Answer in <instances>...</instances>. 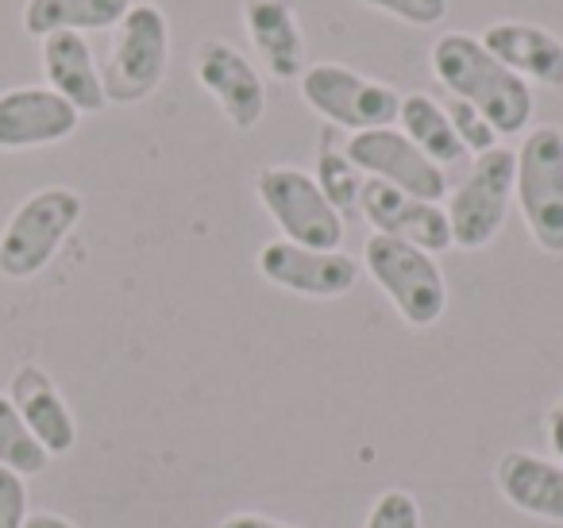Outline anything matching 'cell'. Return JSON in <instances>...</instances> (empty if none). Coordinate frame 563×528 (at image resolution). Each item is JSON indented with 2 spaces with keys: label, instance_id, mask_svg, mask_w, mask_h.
Returning a JSON list of instances; mask_svg holds the SVG:
<instances>
[{
  "label": "cell",
  "instance_id": "6da1fadb",
  "mask_svg": "<svg viewBox=\"0 0 563 528\" xmlns=\"http://www.w3.org/2000/svg\"><path fill=\"white\" fill-rule=\"evenodd\" d=\"M429 63L440 86H444L455 101L483 112L501 140H506V135L529 132L532 109H537L532 86L525 78H517L514 70H506L475 35H467V32L440 35L429 51Z\"/></svg>",
  "mask_w": 563,
  "mask_h": 528
},
{
  "label": "cell",
  "instance_id": "7a4b0ae2",
  "mask_svg": "<svg viewBox=\"0 0 563 528\" xmlns=\"http://www.w3.org/2000/svg\"><path fill=\"white\" fill-rule=\"evenodd\" d=\"M81 209H86L81 194H74L70 186L35 189L0 232V274L12 282H27L47 271L66 235L78 228Z\"/></svg>",
  "mask_w": 563,
  "mask_h": 528
},
{
  "label": "cell",
  "instance_id": "3957f363",
  "mask_svg": "<svg viewBox=\"0 0 563 528\" xmlns=\"http://www.w3.org/2000/svg\"><path fill=\"white\" fill-rule=\"evenodd\" d=\"M514 155V201L525 228L544 255H563V128H529Z\"/></svg>",
  "mask_w": 563,
  "mask_h": 528
},
{
  "label": "cell",
  "instance_id": "277c9868",
  "mask_svg": "<svg viewBox=\"0 0 563 528\" xmlns=\"http://www.w3.org/2000/svg\"><path fill=\"white\" fill-rule=\"evenodd\" d=\"M170 66V24L158 4H132L117 24L109 63L101 70L104 101L140 105L163 86Z\"/></svg>",
  "mask_w": 563,
  "mask_h": 528
},
{
  "label": "cell",
  "instance_id": "5b68a950",
  "mask_svg": "<svg viewBox=\"0 0 563 528\" xmlns=\"http://www.w3.org/2000/svg\"><path fill=\"white\" fill-rule=\"evenodd\" d=\"M363 271L390 297V305L409 328H432L444 317L448 282L429 251L375 232L363 248Z\"/></svg>",
  "mask_w": 563,
  "mask_h": 528
},
{
  "label": "cell",
  "instance_id": "8992f818",
  "mask_svg": "<svg viewBox=\"0 0 563 528\" xmlns=\"http://www.w3.org/2000/svg\"><path fill=\"white\" fill-rule=\"evenodd\" d=\"M514 174L517 155L509 147H494L475 158L467 178L448 197V228H452V248L483 251L498 240L506 228L509 205H514Z\"/></svg>",
  "mask_w": 563,
  "mask_h": 528
},
{
  "label": "cell",
  "instance_id": "52a82bcc",
  "mask_svg": "<svg viewBox=\"0 0 563 528\" xmlns=\"http://www.w3.org/2000/svg\"><path fill=\"white\" fill-rule=\"evenodd\" d=\"M301 97L317 117L329 120V128L340 132H371V128L398 124L401 94L386 81H375L367 74H355L352 66L317 63L301 74Z\"/></svg>",
  "mask_w": 563,
  "mask_h": 528
},
{
  "label": "cell",
  "instance_id": "ba28073f",
  "mask_svg": "<svg viewBox=\"0 0 563 528\" xmlns=\"http://www.w3.org/2000/svg\"><path fill=\"white\" fill-rule=\"evenodd\" d=\"M255 194L278 224L282 240L317 251H340L344 217L332 209L309 170H301V166H266V170H258Z\"/></svg>",
  "mask_w": 563,
  "mask_h": 528
},
{
  "label": "cell",
  "instance_id": "9c48e42d",
  "mask_svg": "<svg viewBox=\"0 0 563 528\" xmlns=\"http://www.w3.org/2000/svg\"><path fill=\"white\" fill-rule=\"evenodd\" d=\"M255 266L271 286L290 289L298 297H313V301H336V297L352 294L363 274V266L344 251H317L290 240L263 243Z\"/></svg>",
  "mask_w": 563,
  "mask_h": 528
},
{
  "label": "cell",
  "instance_id": "30bf717a",
  "mask_svg": "<svg viewBox=\"0 0 563 528\" xmlns=\"http://www.w3.org/2000/svg\"><path fill=\"white\" fill-rule=\"evenodd\" d=\"M347 158L363 170V178L386 182V186L401 189L421 201H444L448 174L437 163L421 155L413 143L406 140L401 128H371V132H355L344 143Z\"/></svg>",
  "mask_w": 563,
  "mask_h": 528
},
{
  "label": "cell",
  "instance_id": "8fae6325",
  "mask_svg": "<svg viewBox=\"0 0 563 528\" xmlns=\"http://www.w3.org/2000/svg\"><path fill=\"white\" fill-rule=\"evenodd\" d=\"M194 78L235 132H251L266 112V86L243 51L228 40H201L194 51Z\"/></svg>",
  "mask_w": 563,
  "mask_h": 528
},
{
  "label": "cell",
  "instance_id": "7c38bea8",
  "mask_svg": "<svg viewBox=\"0 0 563 528\" xmlns=\"http://www.w3.org/2000/svg\"><path fill=\"white\" fill-rule=\"evenodd\" d=\"M360 217L375 228L378 235L413 243V248L440 255L452 248V228H448V212L437 201H421L401 189L386 186V182L367 178L360 194Z\"/></svg>",
  "mask_w": 563,
  "mask_h": 528
},
{
  "label": "cell",
  "instance_id": "4fadbf2b",
  "mask_svg": "<svg viewBox=\"0 0 563 528\" xmlns=\"http://www.w3.org/2000/svg\"><path fill=\"white\" fill-rule=\"evenodd\" d=\"M81 112L47 86H16L0 94V151H32L78 132Z\"/></svg>",
  "mask_w": 563,
  "mask_h": 528
},
{
  "label": "cell",
  "instance_id": "5bb4252c",
  "mask_svg": "<svg viewBox=\"0 0 563 528\" xmlns=\"http://www.w3.org/2000/svg\"><path fill=\"white\" fill-rule=\"evenodd\" d=\"M243 28L274 81H298L306 74V35L294 0H243Z\"/></svg>",
  "mask_w": 563,
  "mask_h": 528
},
{
  "label": "cell",
  "instance_id": "9a60e30c",
  "mask_svg": "<svg viewBox=\"0 0 563 528\" xmlns=\"http://www.w3.org/2000/svg\"><path fill=\"white\" fill-rule=\"evenodd\" d=\"M478 43L529 86L532 81L548 89L563 86V40L548 28L525 24V20H498L478 35Z\"/></svg>",
  "mask_w": 563,
  "mask_h": 528
},
{
  "label": "cell",
  "instance_id": "2e32d148",
  "mask_svg": "<svg viewBox=\"0 0 563 528\" xmlns=\"http://www.w3.org/2000/svg\"><path fill=\"white\" fill-rule=\"evenodd\" d=\"M9 397L20 409V417H24V425L32 428V436L43 443L47 455H66V451L74 448V440H78L74 413L43 366H35V363L16 366Z\"/></svg>",
  "mask_w": 563,
  "mask_h": 528
},
{
  "label": "cell",
  "instance_id": "e0dca14e",
  "mask_svg": "<svg viewBox=\"0 0 563 528\" xmlns=\"http://www.w3.org/2000/svg\"><path fill=\"white\" fill-rule=\"evenodd\" d=\"M40 43H43L40 58H43L47 89H55L63 101H70L81 117H86V112H101L109 101H104L101 70H97L93 47L86 43V35L55 32Z\"/></svg>",
  "mask_w": 563,
  "mask_h": 528
},
{
  "label": "cell",
  "instance_id": "ac0fdd59",
  "mask_svg": "<svg viewBox=\"0 0 563 528\" xmlns=\"http://www.w3.org/2000/svg\"><path fill=\"white\" fill-rule=\"evenodd\" d=\"M494 479L514 509L563 525V463L540 459L532 451H506Z\"/></svg>",
  "mask_w": 563,
  "mask_h": 528
},
{
  "label": "cell",
  "instance_id": "d6986e66",
  "mask_svg": "<svg viewBox=\"0 0 563 528\" xmlns=\"http://www.w3.org/2000/svg\"><path fill=\"white\" fill-rule=\"evenodd\" d=\"M132 0H27L24 32L47 40L55 32H109L128 16Z\"/></svg>",
  "mask_w": 563,
  "mask_h": 528
},
{
  "label": "cell",
  "instance_id": "ffe728a7",
  "mask_svg": "<svg viewBox=\"0 0 563 528\" xmlns=\"http://www.w3.org/2000/svg\"><path fill=\"white\" fill-rule=\"evenodd\" d=\"M398 124H401V132H406V140L413 143L429 163H437L440 170H452V166L467 163V147H463L460 135H455L444 105H437L429 94L401 97Z\"/></svg>",
  "mask_w": 563,
  "mask_h": 528
},
{
  "label": "cell",
  "instance_id": "44dd1931",
  "mask_svg": "<svg viewBox=\"0 0 563 528\" xmlns=\"http://www.w3.org/2000/svg\"><path fill=\"white\" fill-rule=\"evenodd\" d=\"M340 128H329L321 135V151H317V186L329 197V205L340 217H355L360 212V194H363V170L347 158L344 143H340Z\"/></svg>",
  "mask_w": 563,
  "mask_h": 528
},
{
  "label": "cell",
  "instance_id": "7402d4cb",
  "mask_svg": "<svg viewBox=\"0 0 563 528\" xmlns=\"http://www.w3.org/2000/svg\"><path fill=\"white\" fill-rule=\"evenodd\" d=\"M51 463V455L43 451V443L32 436V428L24 425L20 409L12 405L9 394H0V466L16 471L20 479L43 474Z\"/></svg>",
  "mask_w": 563,
  "mask_h": 528
},
{
  "label": "cell",
  "instance_id": "603a6c76",
  "mask_svg": "<svg viewBox=\"0 0 563 528\" xmlns=\"http://www.w3.org/2000/svg\"><path fill=\"white\" fill-rule=\"evenodd\" d=\"M444 112H448V120H452V128H455V135H460V143L467 147V155H486V151H494V147H501V135L494 132V124L483 117L478 109H471V105H463V101H448L444 105Z\"/></svg>",
  "mask_w": 563,
  "mask_h": 528
},
{
  "label": "cell",
  "instance_id": "cb8c5ba5",
  "mask_svg": "<svg viewBox=\"0 0 563 528\" xmlns=\"http://www.w3.org/2000/svg\"><path fill=\"white\" fill-rule=\"evenodd\" d=\"M363 528H421V505L406 490H383L371 505Z\"/></svg>",
  "mask_w": 563,
  "mask_h": 528
},
{
  "label": "cell",
  "instance_id": "d4e9b609",
  "mask_svg": "<svg viewBox=\"0 0 563 528\" xmlns=\"http://www.w3.org/2000/svg\"><path fill=\"white\" fill-rule=\"evenodd\" d=\"M360 4L378 9V12H390L394 20L413 24V28H432L448 16V0H360Z\"/></svg>",
  "mask_w": 563,
  "mask_h": 528
},
{
  "label": "cell",
  "instance_id": "484cf974",
  "mask_svg": "<svg viewBox=\"0 0 563 528\" xmlns=\"http://www.w3.org/2000/svg\"><path fill=\"white\" fill-rule=\"evenodd\" d=\"M27 520V479L0 466V528H24Z\"/></svg>",
  "mask_w": 563,
  "mask_h": 528
},
{
  "label": "cell",
  "instance_id": "4316f807",
  "mask_svg": "<svg viewBox=\"0 0 563 528\" xmlns=\"http://www.w3.org/2000/svg\"><path fill=\"white\" fill-rule=\"evenodd\" d=\"M220 528H298V525H282V520L263 517V513H232V517L220 520Z\"/></svg>",
  "mask_w": 563,
  "mask_h": 528
},
{
  "label": "cell",
  "instance_id": "83f0119b",
  "mask_svg": "<svg viewBox=\"0 0 563 528\" xmlns=\"http://www.w3.org/2000/svg\"><path fill=\"white\" fill-rule=\"evenodd\" d=\"M24 528H78L74 520L58 517V513H27Z\"/></svg>",
  "mask_w": 563,
  "mask_h": 528
},
{
  "label": "cell",
  "instance_id": "f1b7e54d",
  "mask_svg": "<svg viewBox=\"0 0 563 528\" xmlns=\"http://www.w3.org/2000/svg\"><path fill=\"white\" fill-rule=\"evenodd\" d=\"M548 436H552V448L563 455V397H560V405L552 409V417H548Z\"/></svg>",
  "mask_w": 563,
  "mask_h": 528
}]
</instances>
